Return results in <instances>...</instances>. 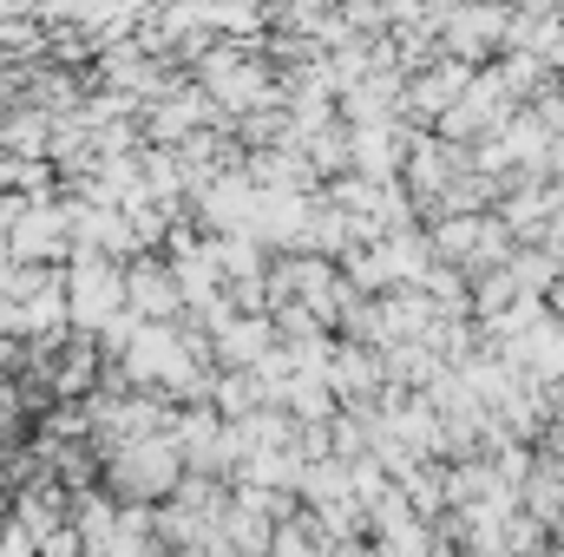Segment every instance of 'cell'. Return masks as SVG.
<instances>
[{"label": "cell", "mask_w": 564, "mask_h": 557, "mask_svg": "<svg viewBox=\"0 0 564 557\" xmlns=\"http://www.w3.org/2000/svg\"><path fill=\"white\" fill-rule=\"evenodd\" d=\"M552 308H558V315H564V276L552 282Z\"/></svg>", "instance_id": "5b68a950"}, {"label": "cell", "mask_w": 564, "mask_h": 557, "mask_svg": "<svg viewBox=\"0 0 564 557\" xmlns=\"http://www.w3.org/2000/svg\"><path fill=\"white\" fill-rule=\"evenodd\" d=\"M506 20H512V13H499V7H473V13L446 7V20H440L446 59H459V66H473V73H479V59H486L492 46H506Z\"/></svg>", "instance_id": "7a4b0ae2"}, {"label": "cell", "mask_w": 564, "mask_h": 557, "mask_svg": "<svg viewBox=\"0 0 564 557\" xmlns=\"http://www.w3.org/2000/svg\"><path fill=\"white\" fill-rule=\"evenodd\" d=\"M270 341H276V328H270L263 315H243V321H224V354H230L237 368H257V361L270 354Z\"/></svg>", "instance_id": "3957f363"}, {"label": "cell", "mask_w": 564, "mask_h": 557, "mask_svg": "<svg viewBox=\"0 0 564 557\" xmlns=\"http://www.w3.org/2000/svg\"><path fill=\"white\" fill-rule=\"evenodd\" d=\"M466 79H473V66H459V59H426L421 73L401 79V119H433V125H440V119L459 106Z\"/></svg>", "instance_id": "6da1fadb"}, {"label": "cell", "mask_w": 564, "mask_h": 557, "mask_svg": "<svg viewBox=\"0 0 564 557\" xmlns=\"http://www.w3.org/2000/svg\"><path fill=\"white\" fill-rule=\"evenodd\" d=\"M539 459L564 472V407H552V419H545V446H539Z\"/></svg>", "instance_id": "277c9868"}]
</instances>
